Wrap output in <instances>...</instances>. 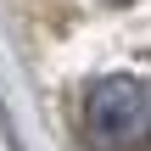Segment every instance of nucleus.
Listing matches in <instances>:
<instances>
[{"mask_svg":"<svg viewBox=\"0 0 151 151\" xmlns=\"http://www.w3.org/2000/svg\"><path fill=\"white\" fill-rule=\"evenodd\" d=\"M151 101L140 78H106L84 95V134L95 151H146Z\"/></svg>","mask_w":151,"mask_h":151,"instance_id":"obj_1","label":"nucleus"},{"mask_svg":"<svg viewBox=\"0 0 151 151\" xmlns=\"http://www.w3.org/2000/svg\"><path fill=\"white\" fill-rule=\"evenodd\" d=\"M106 6H129V0H106Z\"/></svg>","mask_w":151,"mask_h":151,"instance_id":"obj_2","label":"nucleus"}]
</instances>
